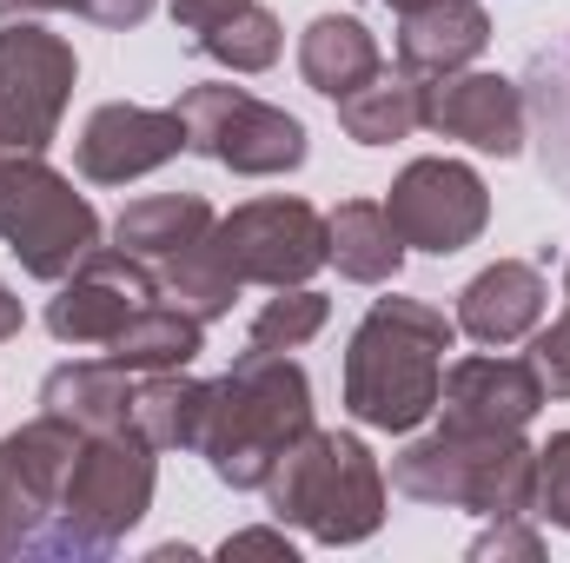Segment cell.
<instances>
[{
  "mask_svg": "<svg viewBox=\"0 0 570 563\" xmlns=\"http://www.w3.org/2000/svg\"><path fill=\"white\" fill-rule=\"evenodd\" d=\"M312 431V378L285 352H253L233 358L226 378L206 392V424H199V457L226 491H266L273 464Z\"/></svg>",
  "mask_w": 570,
  "mask_h": 563,
  "instance_id": "cell-2",
  "label": "cell"
},
{
  "mask_svg": "<svg viewBox=\"0 0 570 563\" xmlns=\"http://www.w3.org/2000/svg\"><path fill=\"white\" fill-rule=\"evenodd\" d=\"M524 113L538 120V140H544V172L564 186L570 199V40L544 47L531 60V80H524Z\"/></svg>",
  "mask_w": 570,
  "mask_h": 563,
  "instance_id": "cell-25",
  "label": "cell"
},
{
  "mask_svg": "<svg viewBox=\"0 0 570 563\" xmlns=\"http://www.w3.org/2000/svg\"><path fill=\"white\" fill-rule=\"evenodd\" d=\"M186 120V152L239 172V179H279L292 166H305V127L285 113L253 100L246 87H193L173 107Z\"/></svg>",
  "mask_w": 570,
  "mask_h": 563,
  "instance_id": "cell-7",
  "label": "cell"
},
{
  "mask_svg": "<svg viewBox=\"0 0 570 563\" xmlns=\"http://www.w3.org/2000/svg\"><path fill=\"white\" fill-rule=\"evenodd\" d=\"M298 73H305L312 93L345 100V93H358L365 80L385 73V53H379L372 27H365L358 13H318V20L298 33Z\"/></svg>",
  "mask_w": 570,
  "mask_h": 563,
  "instance_id": "cell-17",
  "label": "cell"
},
{
  "mask_svg": "<svg viewBox=\"0 0 570 563\" xmlns=\"http://www.w3.org/2000/svg\"><path fill=\"white\" fill-rule=\"evenodd\" d=\"M325 318H332V298H325V292H312V285H279V298H266L259 318L246 325V345H253V352H298V345H312V338L325 332Z\"/></svg>",
  "mask_w": 570,
  "mask_h": 563,
  "instance_id": "cell-28",
  "label": "cell"
},
{
  "mask_svg": "<svg viewBox=\"0 0 570 563\" xmlns=\"http://www.w3.org/2000/svg\"><path fill=\"white\" fill-rule=\"evenodd\" d=\"M266 511L318 537V544H365L385 524V471L352 431H305L266 477Z\"/></svg>",
  "mask_w": 570,
  "mask_h": 563,
  "instance_id": "cell-5",
  "label": "cell"
},
{
  "mask_svg": "<svg viewBox=\"0 0 570 563\" xmlns=\"http://www.w3.org/2000/svg\"><path fill=\"white\" fill-rule=\"evenodd\" d=\"M193 47H199L206 60H219L226 73H266L285 47V27H279V13H266V7L253 0V7H239L233 20L193 33Z\"/></svg>",
  "mask_w": 570,
  "mask_h": 563,
  "instance_id": "cell-26",
  "label": "cell"
},
{
  "mask_svg": "<svg viewBox=\"0 0 570 563\" xmlns=\"http://www.w3.org/2000/svg\"><path fill=\"white\" fill-rule=\"evenodd\" d=\"M67 7H73V13H87L94 27H140L159 0H67Z\"/></svg>",
  "mask_w": 570,
  "mask_h": 563,
  "instance_id": "cell-34",
  "label": "cell"
},
{
  "mask_svg": "<svg viewBox=\"0 0 570 563\" xmlns=\"http://www.w3.org/2000/svg\"><path fill=\"white\" fill-rule=\"evenodd\" d=\"M564 292H570V266H564Z\"/></svg>",
  "mask_w": 570,
  "mask_h": 563,
  "instance_id": "cell-40",
  "label": "cell"
},
{
  "mask_svg": "<svg viewBox=\"0 0 570 563\" xmlns=\"http://www.w3.org/2000/svg\"><path fill=\"white\" fill-rule=\"evenodd\" d=\"M538 517H551L558 531H570V431H558L551 444H538Z\"/></svg>",
  "mask_w": 570,
  "mask_h": 563,
  "instance_id": "cell-29",
  "label": "cell"
},
{
  "mask_svg": "<svg viewBox=\"0 0 570 563\" xmlns=\"http://www.w3.org/2000/svg\"><path fill=\"white\" fill-rule=\"evenodd\" d=\"M20 325H27V312H20V298L7 292V279H0V345H7V338H20Z\"/></svg>",
  "mask_w": 570,
  "mask_h": 563,
  "instance_id": "cell-36",
  "label": "cell"
},
{
  "mask_svg": "<svg viewBox=\"0 0 570 563\" xmlns=\"http://www.w3.org/2000/svg\"><path fill=\"white\" fill-rule=\"evenodd\" d=\"M531 372L544 378L551 398H570V312L551 325V332H538V345H531Z\"/></svg>",
  "mask_w": 570,
  "mask_h": 563,
  "instance_id": "cell-31",
  "label": "cell"
},
{
  "mask_svg": "<svg viewBox=\"0 0 570 563\" xmlns=\"http://www.w3.org/2000/svg\"><path fill=\"white\" fill-rule=\"evenodd\" d=\"M219 557L233 563V557H273V563H292L298 551H292V537H285V524L279 531H239V537H226L219 544Z\"/></svg>",
  "mask_w": 570,
  "mask_h": 563,
  "instance_id": "cell-33",
  "label": "cell"
},
{
  "mask_svg": "<svg viewBox=\"0 0 570 563\" xmlns=\"http://www.w3.org/2000/svg\"><path fill=\"white\" fill-rule=\"evenodd\" d=\"M13 152H20V146H7V140H0V166H7V159H13Z\"/></svg>",
  "mask_w": 570,
  "mask_h": 563,
  "instance_id": "cell-39",
  "label": "cell"
},
{
  "mask_svg": "<svg viewBox=\"0 0 570 563\" xmlns=\"http://www.w3.org/2000/svg\"><path fill=\"white\" fill-rule=\"evenodd\" d=\"M67 0H0V20H33V13H53Z\"/></svg>",
  "mask_w": 570,
  "mask_h": 563,
  "instance_id": "cell-37",
  "label": "cell"
},
{
  "mask_svg": "<svg viewBox=\"0 0 570 563\" xmlns=\"http://www.w3.org/2000/svg\"><path fill=\"white\" fill-rule=\"evenodd\" d=\"M0 239L20 259L27 279L60 285L94 246H100V213L73 192L67 172H53L40 152H13L0 166Z\"/></svg>",
  "mask_w": 570,
  "mask_h": 563,
  "instance_id": "cell-6",
  "label": "cell"
},
{
  "mask_svg": "<svg viewBox=\"0 0 570 563\" xmlns=\"http://www.w3.org/2000/svg\"><path fill=\"white\" fill-rule=\"evenodd\" d=\"M134 372H120L114 358H100V365H53L47 372V385H40V412H53V418L80 424V431H120V424H134V392L140 385H127Z\"/></svg>",
  "mask_w": 570,
  "mask_h": 563,
  "instance_id": "cell-21",
  "label": "cell"
},
{
  "mask_svg": "<svg viewBox=\"0 0 570 563\" xmlns=\"http://www.w3.org/2000/svg\"><path fill=\"white\" fill-rule=\"evenodd\" d=\"M438 412H444V424H458V431H524V424L544 412V378L531 372V358L471 352V358L444 365Z\"/></svg>",
  "mask_w": 570,
  "mask_h": 563,
  "instance_id": "cell-14",
  "label": "cell"
},
{
  "mask_svg": "<svg viewBox=\"0 0 570 563\" xmlns=\"http://www.w3.org/2000/svg\"><path fill=\"white\" fill-rule=\"evenodd\" d=\"M47 531V517L0 477V557H33V537Z\"/></svg>",
  "mask_w": 570,
  "mask_h": 563,
  "instance_id": "cell-30",
  "label": "cell"
},
{
  "mask_svg": "<svg viewBox=\"0 0 570 563\" xmlns=\"http://www.w3.org/2000/svg\"><path fill=\"white\" fill-rule=\"evenodd\" d=\"M451 345H458V318H444L438 305L372 298V312L345 338V412L372 431H419L438 412Z\"/></svg>",
  "mask_w": 570,
  "mask_h": 563,
  "instance_id": "cell-1",
  "label": "cell"
},
{
  "mask_svg": "<svg viewBox=\"0 0 570 563\" xmlns=\"http://www.w3.org/2000/svg\"><path fill=\"white\" fill-rule=\"evenodd\" d=\"M325 266H338V279L352 285H392L405 266L392 213L379 199H345L338 213H325Z\"/></svg>",
  "mask_w": 570,
  "mask_h": 563,
  "instance_id": "cell-19",
  "label": "cell"
},
{
  "mask_svg": "<svg viewBox=\"0 0 570 563\" xmlns=\"http://www.w3.org/2000/svg\"><path fill=\"white\" fill-rule=\"evenodd\" d=\"M186 152V120L173 107H134V100H107L87 113L80 127V146H73V166L80 179L94 186H127V179H146L159 172L166 159Z\"/></svg>",
  "mask_w": 570,
  "mask_h": 563,
  "instance_id": "cell-12",
  "label": "cell"
},
{
  "mask_svg": "<svg viewBox=\"0 0 570 563\" xmlns=\"http://www.w3.org/2000/svg\"><path fill=\"white\" fill-rule=\"evenodd\" d=\"M544 298H551V285H544L538 266L498 259V266H484L478 279L458 292V332L478 338V345H491V352H498V345H518V338L538 332Z\"/></svg>",
  "mask_w": 570,
  "mask_h": 563,
  "instance_id": "cell-15",
  "label": "cell"
},
{
  "mask_svg": "<svg viewBox=\"0 0 570 563\" xmlns=\"http://www.w3.org/2000/svg\"><path fill=\"white\" fill-rule=\"evenodd\" d=\"M159 491V457L140 437V424L120 431H87L73 451V471L60 484V504L47 517V531L33 537V557H107Z\"/></svg>",
  "mask_w": 570,
  "mask_h": 563,
  "instance_id": "cell-4",
  "label": "cell"
},
{
  "mask_svg": "<svg viewBox=\"0 0 570 563\" xmlns=\"http://www.w3.org/2000/svg\"><path fill=\"white\" fill-rule=\"evenodd\" d=\"M199 352H206V318H193L186 305H159V298L140 305L107 338V358L120 372H134V378H146V372H186Z\"/></svg>",
  "mask_w": 570,
  "mask_h": 563,
  "instance_id": "cell-20",
  "label": "cell"
},
{
  "mask_svg": "<svg viewBox=\"0 0 570 563\" xmlns=\"http://www.w3.org/2000/svg\"><path fill=\"white\" fill-rule=\"evenodd\" d=\"M153 298H166V292H159V273L146 259H134L127 246H94L47 298V332L60 345H100L107 352V338Z\"/></svg>",
  "mask_w": 570,
  "mask_h": 563,
  "instance_id": "cell-11",
  "label": "cell"
},
{
  "mask_svg": "<svg viewBox=\"0 0 570 563\" xmlns=\"http://www.w3.org/2000/svg\"><path fill=\"white\" fill-rule=\"evenodd\" d=\"M471 557L484 563V557H524V563H538L544 557V537L524 524V517H491V531L471 544Z\"/></svg>",
  "mask_w": 570,
  "mask_h": 563,
  "instance_id": "cell-32",
  "label": "cell"
},
{
  "mask_svg": "<svg viewBox=\"0 0 570 563\" xmlns=\"http://www.w3.org/2000/svg\"><path fill=\"white\" fill-rule=\"evenodd\" d=\"M206 233H213V206H206L199 192H146V199H134V206L114 219V246H127L146 266H159V259L199 246Z\"/></svg>",
  "mask_w": 570,
  "mask_h": 563,
  "instance_id": "cell-22",
  "label": "cell"
},
{
  "mask_svg": "<svg viewBox=\"0 0 570 563\" xmlns=\"http://www.w3.org/2000/svg\"><path fill=\"white\" fill-rule=\"evenodd\" d=\"M392 491L471 517H538V444L524 431L438 424L392 457Z\"/></svg>",
  "mask_w": 570,
  "mask_h": 563,
  "instance_id": "cell-3",
  "label": "cell"
},
{
  "mask_svg": "<svg viewBox=\"0 0 570 563\" xmlns=\"http://www.w3.org/2000/svg\"><path fill=\"white\" fill-rule=\"evenodd\" d=\"M484 47H491V13L478 0H425L399 20V67L412 80L464 73Z\"/></svg>",
  "mask_w": 570,
  "mask_h": 563,
  "instance_id": "cell-16",
  "label": "cell"
},
{
  "mask_svg": "<svg viewBox=\"0 0 570 563\" xmlns=\"http://www.w3.org/2000/svg\"><path fill=\"white\" fill-rule=\"evenodd\" d=\"M385 7H399V13H412V7H425V0H385Z\"/></svg>",
  "mask_w": 570,
  "mask_h": 563,
  "instance_id": "cell-38",
  "label": "cell"
},
{
  "mask_svg": "<svg viewBox=\"0 0 570 563\" xmlns=\"http://www.w3.org/2000/svg\"><path fill=\"white\" fill-rule=\"evenodd\" d=\"M385 213L405 239V253H464L478 246V233L491 226V192L484 179L464 166V159H412L392 192H385Z\"/></svg>",
  "mask_w": 570,
  "mask_h": 563,
  "instance_id": "cell-10",
  "label": "cell"
},
{
  "mask_svg": "<svg viewBox=\"0 0 570 563\" xmlns=\"http://www.w3.org/2000/svg\"><path fill=\"white\" fill-rule=\"evenodd\" d=\"M80 424L53 418V412H40L33 424H20V431H7L0 437V477L40 511V517H53V504H60V484H67V471H73V451H80Z\"/></svg>",
  "mask_w": 570,
  "mask_h": 563,
  "instance_id": "cell-18",
  "label": "cell"
},
{
  "mask_svg": "<svg viewBox=\"0 0 570 563\" xmlns=\"http://www.w3.org/2000/svg\"><path fill=\"white\" fill-rule=\"evenodd\" d=\"M425 127L444 140H464L478 152H498V159H518L524 134H531V113H524V87L504 80V73H444L425 87Z\"/></svg>",
  "mask_w": 570,
  "mask_h": 563,
  "instance_id": "cell-13",
  "label": "cell"
},
{
  "mask_svg": "<svg viewBox=\"0 0 570 563\" xmlns=\"http://www.w3.org/2000/svg\"><path fill=\"white\" fill-rule=\"evenodd\" d=\"M206 246L226 259L239 285H305L325 266V213L305 199H246L226 219H213Z\"/></svg>",
  "mask_w": 570,
  "mask_h": 563,
  "instance_id": "cell-8",
  "label": "cell"
},
{
  "mask_svg": "<svg viewBox=\"0 0 570 563\" xmlns=\"http://www.w3.org/2000/svg\"><path fill=\"white\" fill-rule=\"evenodd\" d=\"M206 392L199 378L186 372H146V385L134 392V424L153 451H193L199 444V424H206Z\"/></svg>",
  "mask_w": 570,
  "mask_h": 563,
  "instance_id": "cell-24",
  "label": "cell"
},
{
  "mask_svg": "<svg viewBox=\"0 0 570 563\" xmlns=\"http://www.w3.org/2000/svg\"><path fill=\"white\" fill-rule=\"evenodd\" d=\"M338 127H345V140H358V146L412 140L425 127V87L405 67L399 73H379V80H365L358 93L338 100Z\"/></svg>",
  "mask_w": 570,
  "mask_h": 563,
  "instance_id": "cell-23",
  "label": "cell"
},
{
  "mask_svg": "<svg viewBox=\"0 0 570 563\" xmlns=\"http://www.w3.org/2000/svg\"><path fill=\"white\" fill-rule=\"evenodd\" d=\"M80 60L60 33L40 20H0V140L20 152H47L67 100H73Z\"/></svg>",
  "mask_w": 570,
  "mask_h": 563,
  "instance_id": "cell-9",
  "label": "cell"
},
{
  "mask_svg": "<svg viewBox=\"0 0 570 563\" xmlns=\"http://www.w3.org/2000/svg\"><path fill=\"white\" fill-rule=\"evenodd\" d=\"M166 7H173V20H179L186 33H206V27L233 20L239 7H253V0H166Z\"/></svg>",
  "mask_w": 570,
  "mask_h": 563,
  "instance_id": "cell-35",
  "label": "cell"
},
{
  "mask_svg": "<svg viewBox=\"0 0 570 563\" xmlns=\"http://www.w3.org/2000/svg\"><path fill=\"white\" fill-rule=\"evenodd\" d=\"M159 292H166L173 305H186L193 318H226V312H233V298H239V279H233V273H226V259L199 239V246H186V253L159 259Z\"/></svg>",
  "mask_w": 570,
  "mask_h": 563,
  "instance_id": "cell-27",
  "label": "cell"
}]
</instances>
